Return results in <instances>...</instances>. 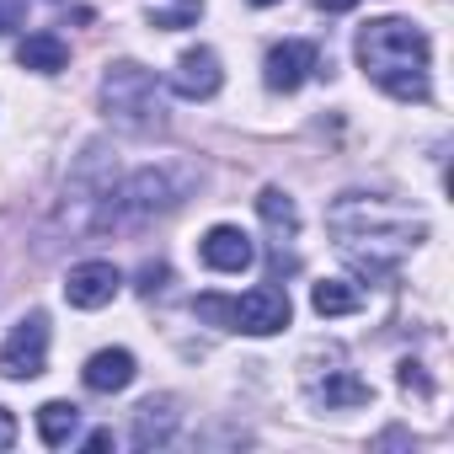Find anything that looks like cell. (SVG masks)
Segmentation results:
<instances>
[{"mask_svg": "<svg viewBox=\"0 0 454 454\" xmlns=\"http://www.w3.org/2000/svg\"><path fill=\"white\" fill-rule=\"evenodd\" d=\"M364 75L395 102H427V33L401 17H374L358 33Z\"/></svg>", "mask_w": 454, "mask_h": 454, "instance_id": "cell-1", "label": "cell"}, {"mask_svg": "<svg viewBox=\"0 0 454 454\" xmlns=\"http://www.w3.org/2000/svg\"><path fill=\"white\" fill-rule=\"evenodd\" d=\"M326 224H332L342 241H369V247H380V241L406 247L411 236H422V219H411L406 208H395L385 198H364V192L337 198L332 214H326Z\"/></svg>", "mask_w": 454, "mask_h": 454, "instance_id": "cell-2", "label": "cell"}, {"mask_svg": "<svg viewBox=\"0 0 454 454\" xmlns=\"http://www.w3.org/2000/svg\"><path fill=\"white\" fill-rule=\"evenodd\" d=\"M102 102H107V113L118 118V123H129V129H155L160 123V86H155V75L150 70H139V65H107V81H102Z\"/></svg>", "mask_w": 454, "mask_h": 454, "instance_id": "cell-3", "label": "cell"}, {"mask_svg": "<svg viewBox=\"0 0 454 454\" xmlns=\"http://www.w3.org/2000/svg\"><path fill=\"white\" fill-rule=\"evenodd\" d=\"M49 364V316L33 310L12 326V337L0 342V374L6 380H38Z\"/></svg>", "mask_w": 454, "mask_h": 454, "instance_id": "cell-4", "label": "cell"}, {"mask_svg": "<svg viewBox=\"0 0 454 454\" xmlns=\"http://www.w3.org/2000/svg\"><path fill=\"white\" fill-rule=\"evenodd\" d=\"M118 289H123V273L113 262H75L65 273V300L75 310H102V305H113Z\"/></svg>", "mask_w": 454, "mask_h": 454, "instance_id": "cell-5", "label": "cell"}, {"mask_svg": "<svg viewBox=\"0 0 454 454\" xmlns=\"http://www.w3.org/2000/svg\"><path fill=\"white\" fill-rule=\"evenodd\" d=\"M284 326H289V294H284V289L262 284V289H252V294L236 300V332L273 337V332H284Z\"/></svg>", "mask_w": 454, "mask_h": 454, "instance_id": "cell-6", "label": "cell"}, {"mask_svg": "<svg viewBox=\"0 0 454 454\" xmlns=\"http://www.w3.org/2000/svg\"><path fill=\"white\" fill-rule=\"evenodd\" d=\"M198 252H203V262L214 273H247L257 262V247H252V236L241 231V224H214Z\"/></svg>", "mask_w": 454, "mask_h": 454, "instance_id": "cell-7", "label": "cell"}, {"mask_svg": "<svg viewBox=\"0 0 454 454\" xmlns=\"http://www.w3.org/2000/svg\"><path fill=\"white\" fill-rule=\"evenodd\" d=\"M219 86H224V70H219V54H214V49H187V54L176 59V75H171V91H176V97L208 102Z\"/></svg>", "mask_w": 454, "mask_h": 454, "instance_id": "cell-8", "label": "cell"}, {"mask_svg": "<svg viewBox=\"0 0 454 454\" xmlns=\"http://www.w3.org/2000/svg\"><path fill=\"white\" fill-rule=\"evenodd\" d=\"M262 70H268V86L289 97V91H300V86L310 81V70H316V49H310V43H300V38H294V43H278V49L268 54V65H262Z\"/></svg>", "mask_w": 454, "mask_h": 454, "instance_id": "cell-9", "label": "cell"}, {"mask_svg": "<svg viewBox=\"0 0 454 454\" xmlns=\"http://www.w3.org/2000/svg\"><path fill=\"white\" fill-rule=\"evenodd\" d=\"M134 374H139V364H134V353H123V348H102V353H91V364L81 369L86 390H97V395H118V390H129Z\"/></svg>", "mask_w": 454, "mask_h": 454, "instance_id": "cell-10", "label": "cell"}, {"mask_svg": "<svg viewBox=\"0 0 454 454\" xmlns=\"http://www.w3.org/2000/svg\"><path fill=\"white\" fill-rule=\"evenodd\" d=\"M171 203H176V192H171L166 171H139L123 192H113V208H129V214H166Z\"/></svg>", "mask_w": 454, "mask_h": 454, "instance_id": "cell-11", "label": "cell"}, {"mask_svg": "<svg viewBox=\"0 0 454 454\" xmlns=\"http://www.w3.org/2000/svg\"><path fill=\"white\" fill-rule=\"evenodd\" d=\"M17 59H22V70H38V75H59V70L70 65V49H65V38H54V33H33V38H22Z\"/></svg>", "mask_w": 454, "mask_h": 454, "instance_id": "cell-12", "label": "cell"}, {"mask_svg": "<svg viewBox=\"0 0 454 454\" xmlns=\"http://www.w3.org/2000/svg\"><path fill=\"white\" fill-rule=\"evenodd\" d=\"M171 427H176V411H171V401H166V395H160V401L150 395V401L134 411V443H139V449L166 443V438H171Z\"/></svg>", "mask_w": 454, "mask_h": 454, "instance_id": "cell-13", "label": "cell"}, {"mask_svg": "<svg viewBox=\"0 0 454 454\" xmlns=\"http://www.w3.org/2000/svg\"><path fill=\"white\" fill-rule=\"evenodd\" d=\"M75 427H81V406H70V401H43V406H38V438H43L49 449L70 443Z\"/></svg>", "mask_w": 454, "mask_h": 454, "instance_id": "cell-14", "label": "cell"}, {"mask_svg": "<svg viewBox=\"0 0 454 454\" xmlns=\"http://www.w3.org/2000/svg\"><path fill=\"white\" fill-rule=\"evenodd\" d=\"M310 305H316V316H353L364 300H358V289H353V284L326 278V284H316V289H310Z\"/></svg>", "mask_w": 454, "mask_h": 454, "instance_id": "cell-15", "label": "cell"}, {"mask_svg": "<svg viewBox=\"0 0 454 454\" xmlns=\"http://www.w3.org/2000/svg\"><path fill=\"white\" fill-rule=\"evenodd\" d=\"M257 208H262V219L273 224L278 236H294V231H300V208H294V198H289L284 187H262Z\"/></svg>", "mask_w": 454, "mask_h": 454, "instance_id": "cell-16", "label": "cell"}, {"mask_svg": "<svg viewBox=\"0 0 454 454\" xmlns=\"http://www.w3.org/2000/svg\"><path fill=\"white\" fill-rule=\"evenodd\" d=\"M321 401H326V406H364V401H369V385L353 380V374H332V380L321 385Z\"/></svg>", "mask_w": 454, "mask_h": 454, "instance_id": "cell-17", "label": "cell"}, {"mask_svg": "<svg viewBox=\"0 0 454 454\" xmlns=\"http://www.w3.org/2000/svg\"><path fill=\"white\" fill-rule=\"evenodd\" d=\"M203 12V0H150V17H155V27H187L192 17Z\"/></svg>", "mask_w": 454, "mask_h": 454, "instance_id": "cell-18", "label": "cell"}, {"mask_svg": "<svg viewBox=\"0 0 454 454\" xmlns=\"http://www.w3.org/2000/svg\"><path fill=\"white\" fill-rule=\"evenodd\" d=\"M192 310L208 321V326H224V332H236V300H224V294H198Z\"/></svg>", "mask_w": 454, "mask_h": 454, "instance_id": "cell-19", "label": "cell"}, {"mask_svg": "<svg viewBox=\"0 0 454 454\" xmlns=\"http://www.w3.org/2000/svg\"><path fill=\"white\" fill-rule=\"evenodd\" d=\"M22 17H27V0H0V33L22 27Z\"/></svg>", "mask_w": 454, "mask_h": 454, "instance_id": "cell-20", "label": "cell"}, {"mask_svg": "<svg viewBox=\"0 0 454 454\" xmlns=\"http://www.w3.org/2000/svg\"><path fill=\"white\" fill-rule=\"evenodd\" d=\"M401 385H406V390H417V395H427V380H422V369H417L411 358L401 364Z\"/></svg>", "mask_w": 454, "mask_h": 454, "instance_id": "cell-21", "label": "cell"}, {"mask_svg": "<svg viewBox=\"0 0 454 454\" xmlns=\"http://www.w3.org/2000/svg\"><path fill=\"white\" fill-rule=\"evenodd\" d=\"M12 443H17V417L0 406V449H12Z\"/></svg>", "mask_w": 454, "mask_h": 454, "instance_id": "cell-22", "label": "cell"}, {"mask_svg": "<svg viewBox=\"0 0 454 454\" xmlns=\"http://www.w3.org/2000/svg\"><path fill=\"white\" fill-rule=\"evenodd\" d=\"M316 6H321V12H353L358 0H316Z\"/></svg>", "mask_w": 454, "mask_h": 454, "instance_id": "cell-23", "label": "cell"}, {"mask_svg": "<svg viewBox=\"0 0 454 454\" xmlns=\"http://www.w3.org/2000/svg\"><path fill=\"white\" fill-rule=\"evenodd\" d=\"M252 6H278V0H252Z\"/></svg>", "mask_w": 454, "mask_h": 454, "instance_id": "cell-24", "label": "cell"}]
</instances>
